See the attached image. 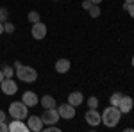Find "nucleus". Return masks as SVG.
<instances>
[{
    "instance_id": "obj_1",
    "label": "nucleus",
    "mask_w": 134,
    "mask_h": 132,
    "mask_svg": "<svg viewBox=\"0 0 134 132\" xmlns=\"http://www.w3.org/2000/svg\"><path fill=\"white\" fill-rule=\"evenodd\" d=\"M120 118H122V112H120V109L116 105H109V107H105L102 111V123L105 127H109V129L116 127Z\"/></svg>"
},
{
    "instance_id": "obj_2",
    "label": "nucleus",
    "mask_w": 134,
    "mask_h": 132,
    "mask_svg": "<svg viewBox=\"0 0 134 132\" xmlns=\"http://www.w3.org/2000/svg\"><path fill=\"white\" fill-rule=\"evenodd\" d=\"M14 68H16V77L21 82H34L38 79V71L34 70L32 66H23L21 62H14Z\"/></svg>"
},
{
    "instance_id": "obj_3",
    "label": "nucleus",
    "mask_w": 134,
    "mask_h": 132,
    "mask_svg": "<svg viewBox=\"0 0 134 132\" xmlns=\"http://www.w3.org/2000/svg\"><path fill=\"white\" fill-rule=\"evenodd\" d=\"M9 114L13 120H27L29 116V107L23 104V102H13L9 104Z\"/></svg>"
},
{
    "instance_id": "obj_4",
    "label": "nucleus",
    "mask_w": 134,
    "mask_h": 132,
    "mask_svg": "<svg viewBox=\"0 0 134 132\" xmlns=\"http://www.w3.org/2000/svg\"><path fill=\"white\" fill-rule=\"evenodd\" d=\"M59 112L57 109L54 107V109H45L41 114V120H43V125H55V123L59 122Z\"/></svg>"
},
{
    "instance_id": "obj_5",
    "label": "nucleus",
    "mask_w": 134,
    "mask_h": 132,
    "mask_svg": "<svg viewBox=\"0 0 134 132\" xmlns=\"http://www.w3.org/2000/svg\"><path fill=\"white\" fill-rule=\"evenodd\" d=\"M84 120H86L88 125L97 127V125H100V122H102V114L97 111V109H90V111L84 114Z\"/></svg>"
},
{
    "instance_id": "obj_6",
    "label": "nucleus",
    "mask_w": 134,
    "mask_h": 132,
    "mask_svg": "<svg viewBox=\"0 0 134 132\" xmlns=\"http://www.w3.org/2000/svg\"><path fill=\"white\" fill-rule=\"evenodd\" d=\"M57 112H59V116L64 118V120H72L73 116H75V107H73L72 104H61L59 107H57Z\"/></svg>"
},
{
    "instance_id": "obj_7",
    "label": "nucleus",
    "mask_w": 134,
    "mask_h": 132,
    "mask_svg": "<svg viewBox=\"0 0 134 132\" xmlns=\"http://www.w3.org/2000/svg\"><path fill=\"white\" fill-rule=\"evenodd\" d=\"M0 89L4 91V95H14V93H18V84L13 79H4L0 84Z\"/></svg>"
},
{
    "instance_id": "obj_8",
    "label": "nucleus",
    "mask_w": 134,
    "mask_h": 132,
    "mask_svg": "<svg viewBox=\"0 0 134 132\" xmlns=\"http://www.w3.org/2000/svg\"><path fill=\"white\" fill-rule=\"evenodd\" d=\"M27 127H29V130L32 132H41L43 130V120L41 116H29V120H27Z\"/></svg>"
},
{
    "instance_id": "obj_9",
    "label": "nucleus",
    "mask_w": 134,
    "mask_h": 132,
    "mask_svg": "<svg viewBox=\"0 0 134 132\" xmlns=\"http://www.w3.org/2000/svg\"><path fill=\"white\" fill-rule=\"evenodd\" d=\"M32 38L34 39H43L45 36H47V25L41 23V21H38V23H32Z\"/></svg>"
},
{
    "instance_id": "obj_10",
    "label": "nucleus",
    "mask_w": 134,
    "mask_h": 132,
    "mask_svg": "<svg viewBox=\"0 0 134 132\" xmlns=\"http://www.w3.org/2000/svg\"><path fill=\"white\" fill-rule=\"evenodd\" d=\"M134 107V100L131 98V96H122V100H120V104H118V109H120V112L122 114H129V112L132 111Z\"/></svg>"
},
{
    "instance_id": "obj_11",
    "label": "nucleus",
    "mask_w": 134,
    "mask_h": 132,
    "mask_svg": "<svg viewBox=\"0 0 134 132\" xmlns=\"http://www.w3.org/2000/svg\"><path fill=\"white\" fill-rule=\"evenodd\" d=\"M21 102H23L27 107H36L38 102H40V98H38V95L34 91H25L21 95Z\"/></svg>"
},
{
    "instance_id": "obj_12",
    "label": "nucleus",
    "mask_w": 134,
    "mask_h": 132,
    "mask_svg": "<svg viewBox=\"0 0 134 132\" xmlns=\"http://www.w3.org/2000/svg\"><path fill=\"white\" fill-rule=\"evenodd\" d=\"M9 132H29V127L23 120H13L9 123Z\"/></svg>"
},
{
    "instance_id": "obj_13",
    "label": "nucleus",
    "mask_w": 134,
    "mask_h": 132,
    "mask_svg": "<svg viewBox=\"0 0 134 132\" xmlns=\"http://www.w3.org/2000/svg\"><path fill=\"white\" fill-rule=\"evenodd\" d=\"M84 102V95L81 91H72L68 95V104H72L73 107H77V105H81Z\"/></svg>"
},
{
    "instance_id": "obj_14",
    "label": "nucleus",
    "mask_w": 134,
    "mask_h": 132,
    "mask_svg": "<svg viewBox=\"0 0 134 132\" xmlns=\"http://www.w3.org/2000/svg\"><path fill=\"white\" fill-rule=\"evenodd\" d=\"M70 66L72 64H70L68 59H64V57L63 59H57V62H55V71L57 73H66V71L70 70Z\"/></svg>"
},
{
    "instance_id": "obj_15",
    "label": "nucleus",
    "mask_w": 134,
    "mask_h": 132,
    "mask_svg": "<svg viewBox=\"0 0 134 132\" xmlns=\"http://www.w3.org/2000/svg\"><path fill=\"white\" fill-rule=\"evenodd\" d=\"M40 102H41V105L45 109H54L55 107V100H54V96H50V95H43Z\"/></svg>"
},
{
    "instance_id": "obj_16",
    "label": "nucleus",
    "mask_w": 134,
    "mask_h": 132,
    "mask_svg": "<svg viewBox=\"0 0 134 132\" xmlns=\"http://www.w3.org/2000/svg\"><path fill=\"white\" fill-rule=\"evenodd\" d=\"M88 13H90L91 18H98V16H100V5H98V4H93L91 7L88 9Z\"/></svg>"
},
{
    "instance_id": "obj_17",
    "label": "nucleus",
    "mask_w": 134,
    "mask_h": 132,
    "mask_svg": "<svg viewBox=\"0 0 134 132\" xmlns=\"http://www.w3.org/2000/svg\"><path fill=\"white\" fill-rule=\"evenodd\" d=\"M122 96H124L122 93H114V95H111V98H109V104L118 107V104H120V100H122Z\"/></svg>"
},
{
    "instance_id": "obj_18",
    "label": "nucleus",
    "mask_w": 134,
    "mask_h": 132,
    "mask_svg": "<svg viewBox=\"0 0 134 132\" xmlns=\"http://www.w3.org/2000/svg\"><path fill=\"white\" fill-rule=\"evenodd\" d=\"M27 18H29L31 23H38V21H40V13H38V11H29V16H27Z\"/></svg>"
},
{
    "instance_id": "obj_19",
    "label": "nucleus",
    "mask_w": 134,
    "mask_h": 132,
    "mask_svg": "<svg viewBox=\"0 0 134 132\" xmlns=\"http://www.w3.org/2000/svg\"><path fill=\"white\" fill-rule=\"evenodd\" d=\"M2 71H4V75H5V79H11V77L14 75V68H13V66H9V64H5V66L2 68Z\"/></svg>"
},
{
    "instance_id": "obj_20",
    "label": "nucleus",
    "mask_w": 134,
    "mask_h": 132,
    "mask_svg": "<svg viewBox=\"0 0 134 132\" xmlns=\"http://www.w3.org/2000/svg\"><path fill=\"white\" fill-rule=\"evenodd\" d=\"M88 107H90V109H97V107H98V98H97V96H90V98H88Z\"/></svg>"
},
{
    "instance_id": "obj_21",
    "label": "nucleus",
    "mask_w": 134,
    "mask_h": 132,
    "mask_svg": "<svg viewBox=\"0 0 134 132\" xmlns=\"http://www.w3.org/2000/svg\"><path fill=\"white\" fill-rule=\"evenodd\" d=\"M124 11H127V13H129V16H131V18H134V4L125 2V4H124Z\"/></svg>"
},
{
    "instance_id": "obj_22",
    "label": "nucleus",
    "mask_w": 134,
    "mask_h": 132,
    "mask_svg": "<svg viewBox=\"0 0 134 132\" xmlns=\"http://www.w3.org/2000/svg\"><path fill=\"white\" fill-rule=\"evenodd\" d=\"M7 16H9V13L5 7H0V21L4 23V21H7Z\"/></svg>"
},
{
    "instance_id": "obj_23",
    "label": "nucleus",
    "mask_w": 134,
    "mask_h": 132,
    "mask_svg": "<svg viewBox=\"0 0 134 132\" xmlns=\"http://www.w3.org/2000/svg\"><path fill=\"white\" fill-rule=\"evenodd\" d=\"M4 32H14V25L11 23V21H4Z\"/></svg>"
},
{
    "instance_id": "obj_24",
    "label": "nucleus",
    "mask_w": 134,
    "mask_h": 132,
    "mask_svg": "<svg viewBox=\"0 0 134 132\" xmlns=\"http://www.w3.org/2000/svg\"><path fill=\"white\" fill-rule=\"evenodd\" d=\"M43 130L45 132H59V129L54 127V125H48V127H43Z\"/></svg>"
},
{
    "instance_id": "obj_25",
    "label": "nucleus",
    "mask_w": 134,
    "mask_h": 132,
    "mask_svg": "<svg viewBox=\"0 0 134 132\" xmlns=\"http://www.w3.org/2000/svg\"><path fill=\"white\" fill-rule=\"evenodd\" d=\"M91 5H93L91 0H84V2H82V9H84V11H88L90 7H91Z\"/></svg>"
},
{
    "instance_id": "obj_26",
    "label": "nucleus",
    "mask_w": 134,
    "mask_h": 132,
    "mask_svg": "<svg viewBox=\"0 0 134 132\" xmlns=\"http://www.w3.org/2000/svg\"><path fill=\"white\" fill-rule=\"evenodd\" d=\"M9 130V125L5 122H0V132H7Z\"/></svg>"
},
{
    "instance_id": "obj_27",
    "label": "nucleus",
    "mask_w": 134,
    "mask_h": 132,
    "mask_svg": "<svg viewBox=\"0 0 134 132\" xmlns=\"http://www.w3.org/2000/svg\"><path fill=\"white\" fill-rule=\"evenodd\" d=\"M0 122H5V112L0 111Z\"/></svg>"
},
{
    "instance_id": "obj_28",
    "label": "nucleus",
    "mask_w": 134,
    "mask_h": 132,
    "mask_svg": "<svg viewBox=\"0 0 134 132\" xmlns=\"http://www.w3.org/2000/svg\"><path fill=\"white\" fill-rule=\"evenodd\" d=\"M4 79H5V75H4V71L0 70V84H2V81H4Z\"/></svg>"
},
{
    "instance_id": "obj_29",
    "label": "nucleus",
    "mask_w": 134,
    "mask_h": 132,
    "mask_svg": "<svg viewBox=\"0 0 134 132\" xmlns=\"http://www.w3.org/2000/svg\"><path fill=\"white\" fill-rule=\"evenodd\" d=\"M0 34H4V23L0 21Z\"/></svg>"
},
{
    "instance_id": "obj_30",
    "label": "nucleus",
    "mask_w": 134,
    "mask_h": 132,
    "mask_svg": "<svg viewBox=\"0 0 134 132\" xmlns=\"http://www.w3.org/2000/svg\"><path fill=\"white\" fill-rule=\"evenodd\" d=\"M93 4H98V5H100V2H102V0H91Z\"/></svg>"
},
{
    "instance_id": "obj_31",
    "label": "nucleus",
    "mask_w": 134,
    "mask_h": 132,
    "mask_svg": "<svg viewBox=\"0 0 134 132\" xmlns=\"http://www.w3.org/2000/svg\"><path fill=\"white\" fill-rule=\"evenodd\" d=\"M125 2H129V4H134V0H125Z\"/></svg>"
},
{
    "instance_id": "obj_32",
    "label": "nucleus",
    "mask_w": 134,
    "mask_h": 132,
    "mask_svg": "<svg viewBox=\"0 0 134 132\" xmlns=\"http://www.w3.org/2000/svg\"><path fill=\"white\" fill-rule=\"evenodd\" d=\"M132 66H134V57H132Z\"/></svg>"
}]
</instances>
